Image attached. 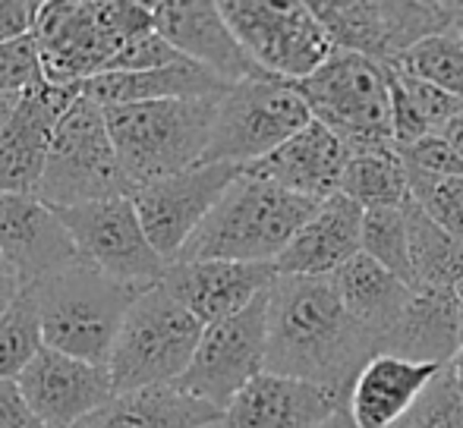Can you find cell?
Returning <instances> with one entry per match:
<instances>
[{"instance_id":"1","label":"cell","mask_w":463,"mask_h":428,"mask_svg":"<svg viewBox=\"0 0 463 428\" xmlns=\"http://www.w3.org/2000/svg\"><path fill=\"white\" fill-rule=\"evenodd\" d=\"M382 343L347 312L331 277H284L269 290L265 372L350 394Z\"/></svg>"},{"instance_id":"2","label":"cell","mask_w":463,"mask_h":428,"mask_svg":"<svg viewBox=\"0 0 463 428\" xmlns=\"http://www.w3.org/2000/svg\"><path fill=\"white\" fill-rule=\"evenodd\" d=\"M316 209L312 199L243 173L193 233L177 262L275 265Z\"/></svg>"},{"instance_id":"3","label":"cell","mask_w":463,"mask_h":428,"mask_svg":"<svg viewBox=\"0 0 463 428\" xmlns=\"http://www.w3.org/2000/svg\"><path fill=\"white\" fill-rule=\"evenodd\" d=\"M221 98L104 107L117 158L133 192L202 164Z\"/></svg>"},{"instance_id":"4","label":"cell","mask_w":463,"mask_h":428,"mask_svg":"<svg viewBox=\"0 0 463 428\" xmlns=\"http://www.w3.org/2000/svg\"><path fill=\"white\" fill-rule=\"evenodd\" d=\"M155 32L152 4H42L35 42L51 86H86L114 57Z\"/></svg>"},{"instance_id":"5","label":"cell","mask_w":463,"mask_h":428,"mask_svg":"<svg viewBox=\"0 0 463 428\" xmlns=\"http://www.w3.org/2000/svg\"><path fill=\"white\" fill-rule=\"evenodd\" d=\"M29 290L42 312L44 347L92 366H108L129 306L148 287L114 281L89 262H80Z\"/></svg>"},{"instance_id":"6","label":"cell","mask_w":463,"mask_h":428,"mask_svg":"<svg viewBox=\"0 0 463 428\" xmlns=\"http://www.w3.org/2000/svg\"><path fill=\"white\" fill-rule=\"evenodd\" d=\"M205 324L186 312L161 284L139 293L120 324L114 353H110V381L117 394L142 387L177 385L193 366Z\"/></svg>"},{"instance_id":"7","label":"cell","mask_w":463,"mask_h":428,"mask_svg":"<svg viewBox=\"0 0 463 428\" xmlns=\"http://www.w3.org/2000/svg\"><path fill=\"white\" fill-rule=\"evenodd\" d=\"M312 120L325 123L344 142L347 154L384 152L394 145L388 70L354 51H335L309 79L293 82Z\"/></svg>"},{"instance_id":"8","label":"cell","mask_w":463,"mask_h":428,"mask_svg":"<svg viewBox=\"0 0 463 428\" xmlns=\"http://www.w3.org/2000/svg\"><path fill=\"white\" fill-rule=\"evenodd\" d=\"M35 196L51 209L133 199V183L123 173L114 139L108 133V116L98 101L82 95L67 110L51 142L48 164Z\"/></svg>"},{"instance_id":"9","label":"cell","mask_w":463,"mask_h":428,"mask_svg":"<svg viewBox=\"0 0 463 428\" xmlns=\"http://www.w3.org/2000/svg\"><path fill=\"white\" fill-rule=\"evenodd\" d=\"M312 123L299 88L284 79H246L218 101L212 142L202 164L250 167Z\"/></svg>"},{"instance_id":"10","label":"cell","mask_w":463,"mask_h":428,"mask_svg":"<svg viewBox=\"0 0 463 428\" xmlns=\"http://www.w3.org/2000/svg\"><path fill=\"white\" fill-rule=\"evenodd\" d=\"M218 6L246 54L275 79H309L337 51L309 4L227 0Z\"/></svg>"},{"instance_id":"11","label":"cell","mask_w":463,"mask_h":428,"mask_svg":"<svg viewBox=\"0 0 463 428\" xmlns=\"http://www.w3.org/2000/svg\"><path fill=\"white\" fill-rule=\"evenodd\" d=\"M337 51H354L382 67L401 60L422 38L448 32L458 4H309Z\"/></svg>"},{"instance_id":"12","label":"cell","mask_w":463,"mask_h":428,"mask_svg":"<svg viewBox=\"0 0 463 428\" xmlns=\"http://www.w3.org/2000/svg\"><path fill=\"white\" fill-rule=\"evenodd\" d=\"M265 356H269V293H262L233 319L208 324L193 366L177 385L224 413L231 400L265 372Z\"/></svg>"},{"instance_id":"13","label":"cell","mask_w":463,"mask_h":428,"mask_svg":"<svg viewBox=\"0 0 463 428\" xmlns=\"http://www.w3.org/2000/svg\"><path fill=\"white\" fill-rule=\"evenodd\" d=\"M54 211L61 214L80 246V256L92 268L133 287H155L165 281L171 262L152 246L133 199H108Z\"/></svg>"},{"instance_id":"14","label":"cell","mask_w":463,"mask_h":428,"mask_svg":"<svg viewBox=\"0 0 463 428\" xmlns=\"http://www.w3.org/2000/svg\"><path fill=\"white\" fill-rule=\"evenodd\" d=\"M240 177L243 167L237 164H195L184 173L136 190L133 205L155 249L167 262H177L193 233L205 224L214 205Z\"/></svg>"},{"instance_id":"15","label":"cell","mask_w":463,"mask_h":428,"mask_svg":"<svg viewBox=\"0 0 463 428\" xmlns=\"http://www.w3.org/2000/svg\"><path fill=\"white\" fill-rule=\"evenodd\" d=\"M0 252L23 287L86 262L61 214L38 196H0Z\"/></svg>"},{"instance_id":"16","label":"cell","mask_w":463,"mask_h":428,"mask_svg":"<svg viewBox=\"0 0 463 428\" xmlns=\"http://www.w3.org/2000/svg\"><path fill=\"white\" fill-rule=\"evenodd\" d=\"M80 98L82 86L51 82L23 95L13 120L0 133V196H35L57 126Z\"/></svg>"},{"instance_id":"17","label":"cell","mask_w":463,"mask_h":428,"mask_svg":"<svg viewBox=\"0 0 463 428\" xmlns=\"http://www.w3.org/2000/svg\"><path fill=\"white\" fill-rule=\"evenodd\" d=\"M16 385L48 428H76L117 394L108 366H92L51 347L29 362Z\"/></svg>"},{"instance_id":"18","label":"cell","mask_w":463,"mask_h":428,"mask_svg":"<svg viewBox=\"0 0 463 428\" xmlns=\"http://www.w3.org/2000/svg\"><path fill=\"white\" fill-rule=\"evenodd\" d=\"M155 32L165 35L186 60L205 67L227 86L246 79H275L240 44L218 4H152Z\"/></svg>"},{"instance_id":"19","label":"cell","mask_w":463,"mask_h":428,"mask_svg":"<svg viewBox=\"0 0 463 428\" xmlns=\"http://www.w3.org/2000/svg\"><path fill=\"white\" fill-rule=\"evenodd\" d=\"M278 281L275 265L171 262L161 287L202 324H218L250 309Z\"/></svg>"},{"instance_id":"20","label":"cell","mask_w":463,"mask_h":428,"mask_svg":"<svg viewBox=\"0 0 463 428\" xmlns=\"http://www.w3.org/2000/svg\"><path fill=\"white\" fill-rule=\"evenodd\" d=\"M350 394L262 372L224 410L221 428H316L344 410Z\"/></svg>"},{"instance_id":"21","label":"cell","mask_w":463,"mask_h":428,"mask_svg":"<svg viewBox=\"0 0 463 428\" xmlns=\"http://www.w3.org/2000/svg\"><path fill=\"white\" fill-rule=\"evenodd\" d=\"M347 161L350 154L344 148V142L325 123L312 120L293 139H287L284 145L275 148L269 158L243 167V173L265 180L271 186H280V190L293 192V196L325 202V199L341 192Z\"/></svg>"},{"instance_id":"22","label":"cell","mask_w":463,"mask_h":428,"mask_svg":"<svg viewBox=\"0 0 463 428\" xmlns=\"http://www.w3.org/2000/svg\"><path fill=\"white\" fill-rule=\"evenodd\" d=\"M363 218L366 211L344 192L318 202L316 214L299 227L293 243L275 262L278 274L331 277L363 252Z\"/></svg>"},{"instance_id":"23","label":"cell","mask_w":463,"mask_h":428,"mask_svg":"<svg viewBox=\"0 0 463 428\" xmlns=\"http://www.w3.org/2000/svg\"><path fill=\"white\" fill-rule=\"evenodd\" d=\"M441 368L445 366L410 362L391 353H378L375 359H369L366 368L356 375L347 400L356 428L397 425Z\"/></svg>"},{"instance_id":"24","label":"cell","mask_w":463,"mask_h":428,"mask_svg":"<svg viewBox=\"0 0 463 428\" xmlns=\"http://www.w3.org/2000/svg\"><path fill=\"white\" fill-rule=\"evenodd\" d=\"M460 349L454 290H416L410 306L384 337L382 353L426 366H448Z\"/></svg>"},{"instance_id":"25","label":"cell","mask_w":463,"mask_h":428,"mask_svg":"<svg viewBox=\"0 0 463 428\" xmlns=\"http://www.w3.org/2000/svg\"><path fill=\"white\" fill-rule=\"evenodd\" d=\"M221 419L224 413L218 406L193 397L180 385H161L114 394L76 428H208Z\"/></svg>"},{"instance_id":"26","label":"cell","mask_w":463,"mask_h":428,"mask_svg":"<svg viewBox=\"0 0 463 428\" xmlns=\"http://www.w3.org/2000/svg\"><path fill=\"white\" fill-rule=\"evenodd\" d=\"M227 92H231V86L224 79H218L193 60L152 70V73H104L82 86V95L98 101L101 107L146 105V101L224 98Z\"/></svg>"},{"instance_id":"27","label":"cell","mask_w":463,"mask_h":428,"mask_svg":"<svg viewBox=\"0 0 463 428\" xmlns=\"http://www.w3.org/2000/svg\"><path fill=\"white\" fill-rule=\"evenodd\" d=\"M337 293H341L347 312L354 315L363 328L375 337L378 343H384V337L391 334V328L403 315V309L410 306L416 290L410 284H403L397 274H391L388 268H382L378 262H372L366 252H360L356 258H350L344 268H337L331 274Z\"/></svg>"},{"instance_id":"28","label":"cell","mask_w":463,"mask_h":428,"mask_svg":"<svg viewBox=\"0 0 463 428\" xmlns=\"http://www.w3.org/2000/svg\"><path fill=\"white\" fill-rule=\"evenodd\" d=\"M407 237H410V268L416 290H454L463 284V239L439 227L420 205L410 199Z\"/></svg>"},{"instance_id":"29","label":"cell","mask_w":463,"mask_h":428,"mask_svg":"<svg viewBox=\"0 0 463 428\" xmlns=\"http://www.w3.org/2000/svg\"><path fill=\"white\" fill-rule=\"evenodd\" d=\"M341 192L354 199L363 211L401 209L410 202V177L397 148L354 154L344 167Z\"/></svg>"},{"instance_id":"30","label":"cell","mask_w":463,"mask_h":428,"mask_svg":"<svg viewBox=\"0 0 463 428\" xmlns=\"http://www.w3.org/2000/svg\"><path fill=\"white\" fill-rule=\"evenodd\" d=\"M44 349V328L38 300L29 287L19 290L13 306L0 319V381H16L29 362Z\"/></svg>"},{"instance_id":"31","label":"cell","mask_w":463,"mask_h":428,"mask_svg":"<svg viewBox=\"0 0 463 428\" xmlns=\"http://www.w3.org/2000/svg\"><path fill=\"white\" fill-rule=\"evenodd\" d=\"M388 67L403 70V73L416 76V79L429 82V86L463 101V44L451 29L422 38L401 60L388 63Z\"/></svg>"},{"instance_id":"32","label":"cell","mask_w":463,"mask_h":428,"mask_svg":"<svg viewBox=\"0 0 463 428\" xmlns=\"http://www.w3.org/2000/svg\"><path fill=\"white\" fill-rule=\"evenodd\" d=\"M363 252L397 274L403 284L416 290L413 268H410V237H407V211L401 209H372L363 218Z\"/></svg>"},{"instance_id":"33","label":"cell","mask_w":463,"mask_h":428,"mask_svg":"<svg viewBox=\"0 0 463 428\" xmlns=\"http://www.w3.org/2000/svg\"><path fill=\"white\" fill-rule=\"evenodd\" d=\"M410 199L448 233L463 239V177H422L410 173Z\"/></svg>"},{"instance_id":"34","label":"cell","mask_w":463,"mask_h":428,"mask_svg":"<svg viewBox=\"0 0 463 428\" xmlns=\"http://www.w3.org/2000/svg\"><path fill=\"white\" fill-rule=\"evenodd\" d=\"M391 428H463V397L445 368L429 381V387L410 406L407 416Z\"/></svg>"},{"instance_id":"35","label":"cell","mask_w":463,"mask_h":428,"mask_svg":"<svg viewBox=\"0 0 463 428\" xmlns=\"http://www.w3.org/2000/svg\"><path fill=\"white\" fill-rule=\"evenodd\" d=\"M384 70H388L391 86H394L397 92L410 101V107L416 110V116L422 120V126H426L432 135L441 133V129H445L448 123L460 114V107H463L460 98H454V95L441 92V88L429 86V82L416 79V76L403 73V70H397V67H384Z\"/></svg>"},{"instance_id":"36","label":"cell","mask_w":463,"mask_h":428,"mask_svg":"<svg viewBox=\"0 0 463 428\" xmlns=\"http://www.w3.org/2000/svg\"><path fill=\"white\" fill-rule=\"evenodd\" d=\"M42 86H48V79H44L42 51H38L35 35L0 44V92L25 95Z\"/></svg>"},{"instance_id":"37","label":"cell","mask_w":463,"mask_h":428,"mask_svg":"<svg viewBox=\"0 0 463 428\" xmlns=\"http://www.w3.org/2000/svg\"><path fill=\"white\" fill-rule=\"evenodd\" d=\"M184 60L186 57L180 54L165 35L148 32V35L136 38L133 44H127V48L114 57L108 73H152V70H165V67H174V63H184Z\"/></svg>"},{"instance_id":"38","label":"cell","mask_w":463,"mask_h":428,"mask_svg":"<svg viewBox=\"0 0 463 428\" xmlns=\"http://www.w3.org/2000/svg\"><path fill=\"white\" fill-rule=\"evenodd\" d=\"M410 173L422 177H463V158L445 142V135L435 133L413 142L407 148H397Z\"/></svg>"},{"instance_id":"39","label":"cell","mask_w":463,"mask_h":428,"mask_svg":"<svg viewBox=\"0 0 463 428\" xmlns=\"http://www.w3.org/2000/svg\"><path fill=\"white\" fill-rule=\"evenodd\" d=\"M38 13L42 4H32V0H0V44L35 35Z\"/></svg>"},{"instance_id":"40","label":"cell","mask_w":463,"mask_h":428,"mask_svg":"<svg viewBox=\"0 0 463 428\" xmlns=\"http://www.w3.org/2000/svg\"><path fill=\"white\" fill-rule=\"evenodd\" d=\"M0 428H48L25 404L16 381H0Z\"/></svg>"},{"instance_id":"41","label":"cell","mask_w":463,"mask_h":428,"mask_svg":"<svg viewBox=\"0 0 463 428\" xmlns=\"http://www.w3.org/2000/svg\"><path fill=\"white\" fill-rule=\"evenodd\" d=\"M19 290H23V284H19L13 274H4V277H0V319H4L6 309L13 306V300L19 296Z\"/></svg>"},{"instance_id":"42","label":"cell","mask_w":463,"mask_h":428,"mask_svg":"<svg viewBox=\"0 0 463 428\" xmlns=\"http://www.w3.org/2000/svg\"><path fill=\"white\" fill-rule=\"evenodd\" d=\"M441 135H445V142H448V145H451L454 152H458L460 158H463V107H460V114L454 116V120L448 123L445 129H441Z\"/></svg>"},{"instance_id":"43","label":"cell","mask_w":463,"mask_h":428,"mask_svg":"<svg viewBox=\"0 0 463 428\" xmlns=\"http://www.w3.org/2000/svg\"><path fill=\"white\" fill-rule=\"evenodd\" d=\"M19 101H23V95H6V92H0V133H4L6 123L13 120V114H16Z\"/></svg>"},{"instance_id":"44","label":"cell","mask_w":463,"mask_h":428,"mask_svg":"<svg viewBox=\"0 0 463 428\" xmlns=\"http://www.w3.org/2000/svg\"><path fill=\"white\" fill-rule=\"evenodd\" d=\"M445 372H448V378H451V385L458 387V394L463 397V347L454 353V359L445 366Z\"/></svg>"},{"instance_id":"45","label":"cell","mask_w":463,"mask_h":428,"mask_svg":"<svg viewBox=\"0 0 463 428\" xmlns=\"http://www.w3.org/2000/svg\"><path fill=\"white\" fill-rule=\"evenodd\" d=\"M316 428H356V423H354V416H350L347 406H344V410H337L335 416L328 419V423H322V425H316Z\"/></svg>"},{"instance_id":"46","label":"cell","mask_w":463,"mask_h":428,"mask_svg":"<svg viewBox=\"0 0 463 428\" xmlns=\"http://www.w3.org/2000/svg\"><path fill=\"white\" fill-rule=\"evenodd\" d=\"M454 300H458V324H460V347H463V284L454 287Z\"/></svg>"},{"instance_id":"47","label":"cell","mask_w":463,"mask_h":428,"mask_svg":"<svg viewBox=\"0 0 463 428\" xmlns=\"http://www.w3.org/2000/svg\"><path fill=\"white\" fill-rule=\"evenodd\" d=\"M451 32L460 38V44H463V4H458V13H454V23H451Z\"/></svg>"},{"instance_id":"48","label":"cell","mask_w":463,"mask_h":428,"mask_svg":"<svg viewBox=\"0 0 463 428\" xmlns=\"http://www.w3.org/2000/svg\"><path fill=\"white\" fill-rule=\"evenodd\" d=\"M4 274H10V271H6V262H4V252H0V277Z\"/></svg>"},{"instance_id":"49","label":"cell","mask_w":463,"mask_h":428,"mask_svg":"<svg viewBox=\"0 0 463 428\" xmlns=\"http://www.w3.org/2000/svg\"><path fill=\"white\" fill-rule=\"evenodd\" d=\"M208 428H221V423H218V425H208Z\"/></svg>"}]
</instances>
